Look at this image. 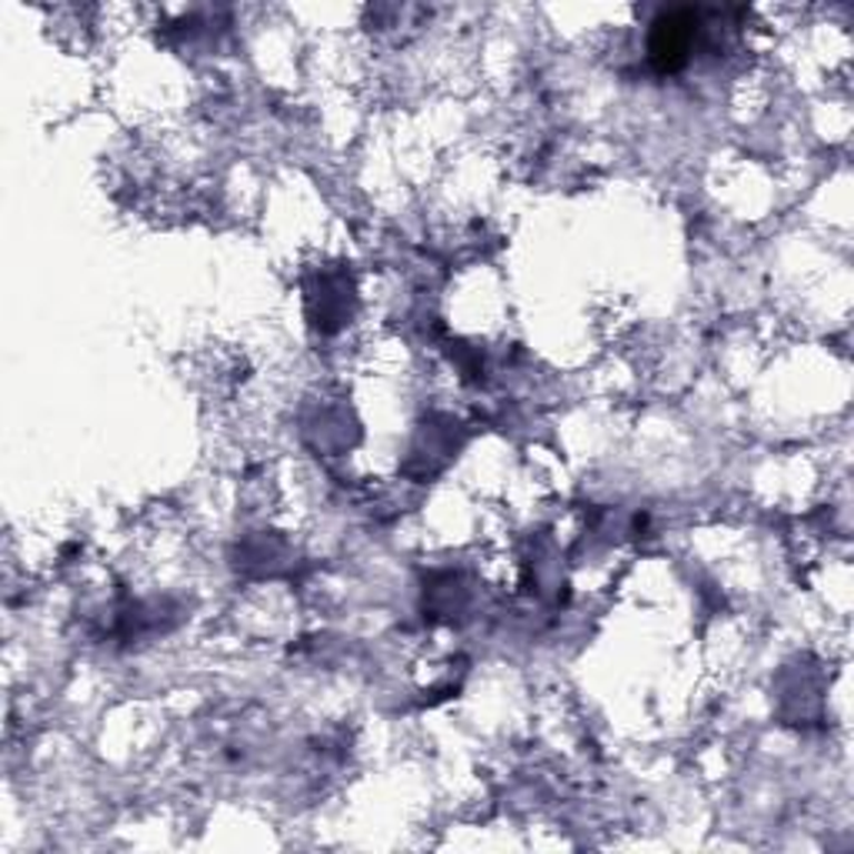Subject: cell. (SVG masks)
<instances>
[{
	"instance_id": "1",
	"label": "cell",
	"mask_w": 854,
	"mask_h": 854,
	"mask_svg": "<svg viewBox=\"0 0 854 854\" xmlns=\"http://www.w3.org/2000/svg\"><path fill=\"white\" fill-rule=\"evenodd\" d=\"M688 27H691V17H685V13H671L658 23L655 40H651V53L665 70H671L678 63V57L688 50Z\"/></svg>"
}]
</instances>
